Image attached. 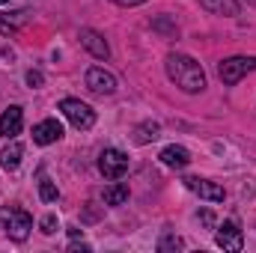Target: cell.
Wrapping results in <instances>:
<instances>
[{"instance_id":"obj_11","label":"cell","mask_w":256,"mask_h":253,"mask_svg":"<svg viewBox=\"0 0 256 253\" xmlns=\"http://www.w3.org/2000/svg\"><path fill=\"white\" fill-rule=\"evenodd\" d=\"M21 126H24V110H21L18 104L6 108V110L0 114V137H15V134H21Z\"/></svg>"},{"instance_id":"obj_22","label":"cell","mask_w":256,"mask_h":253,"mask_svg":"<svg viewBox=\"0 0 256 253\" xmlns=\"http://www.w3.org/2000/svg\"><path fill=\"white\" fill-rule=\"evenodd\" d=\"M110 3H116V6H140L146 0H110Z\"/></svg>"},{"instance_id":"obj_9","label":"cell","mask_w":256,"mask_h":253,"mask_svg":"<svg viewBox=\"0 0 256 253\" xmlns=\"http://www.w3.org/2000/svg\"><path fill=\"white\" fill-rule=\"evenodd\" d=\"M80 45H84L96 60H108V57H110V48H108L104 36H102V33H96V30H90V27H84V30H80Z\"/></svg>"},{"instance_id":"obj_5","label":"cell","mask_w":256,"mask_h":253,"mask_svg":"<svg viewBox=\"0 0 256 253\" xmlns=\"http://www.w3.org/2000/svg\"><path fill=\"white\" fill-rule=\"evenodd\" d=\"M254 68H256V57H230V60H224V63L218 66V74H220L224 84L232 86V84H238Z\"/></svg>"},{"instance_id":"obj_17","label":"cell","mask_w":256,"mask_h":253,"mask_svg":"<svg viewBox=\"0 0 256 253\" xmlns=\"http://www.w3.org/2000/svg\"><path fill=\"white\" fill-rule=\"evenodd\" d=\"M185 248V242L179 238V236H173V232H167V236H161V242H158V250L161 253H176Z\"/></svg>"},{"instance_id":"obj_23","label":"cell","mask_w":256,"mask_h":253,"mask_svg":"<svg viewBox=\"0 0 256 253\" xmlns=\"http://www.w3.org/2000/svg\"><path fill=\"white\" fill-rule=\"evenodd\" d=\"M200 220H202L206 226H212V214H208V212H202V214H200Z\"/></svg>"},{"instance_id":"obj_6","label":"cell","mask_w":256,"mask_h":253,"mask_svg":"<svg viewBox=\"0 0 256 253\" xmlns=\"http://www.w3.org/2000/svg\"><path fill=\"white\" fill-rule=\"evenodd\" d=\"M214 242H218V248H224V250H230V253H238L244 248V236H242V230H238L236 220H224L218 226V232H214Z\"/></svg>"},{"instance_id":"obj_13","label":"cell","mask_w":256,"mask_h":253,"mask_svg":"<svg viewBox=\"0 0 256 253\" xmlns=\"http://www.w3.org/2000/svg\"><path fill=\"white\" fill-rule=\"evenodd\" d=\"M21 155H24V146L12 140L6 149H0V167H3V170H18V164H21Z\"/></svg>"},{"instance_id":"obj_14","label":"cell","mask_w":256,"mask_h":253,"mask_svg":"<svg viewBox=\"0 0 256 253\" xmlns=\"http://www.w3.org/2000/svg\"><path fill=\"white\" fill-rule=\"evenodd\" d=\"M200 6L206 12H214V15H238L242 12L238 0H200Z\"/></svg>"},{"instance_id":"obj_3","label":"cell","mask_w":256,"mask_h":253,"mask_svg":"<svg viewBox=\"0 0 256 253\" xmlns=\"http://www.w3.org/2000/svg\"><path fill=\"white\" fill-rule=\"evenodd\" d=\"M60 110H63V116L78 128V131H86V128L96 126V110H92L90 104H84L80 98H63V102H60Z\"/></svg>"},{"instance_id":"obj_15","label":"cell","mask_w":256,"mask_h":253,"mask_svg":"<svg viewBox=\"0 0 256 253\" xmlns=\"http://www.w3.org/2000/svg\"><path fill=\"white\" fill-rule=\"evenodd\" d=\"M128 200V185L126 182H116V185H110V188L102 190V202L104 206H122Z\"/></svg>"},{"instance_id":"obj_1","label":"cell","mask_w":256,"mask_h":253,"mask_svg":"<svg viewBox=\"0 0 256 253\" xmlns=\"http://www.w3.org/2000/svg\"><path fill=\"white\" fill-rule=\"evenodd\" d=\"M164 68H167V78L179 90H185V92H202L206 90V72L188 54H170Z\"/></svg>"},{"instance_id":"obj_21","label":"cell","mask_w":256,"mask_h":253,"mask_svg":"<svg viewBox=\"0 0 256 253\" xmlns=\"http://www.w3.org/2000/svg\"><path fill=\"white\" fill-rule=\"evenodd\" d=\"M27 84L30 86H42V72H27Z\"/></svg>"},{"instance_id":"obj_2","label":"cell","mask_w":256,"mask_h":253,"mask_svg":"<svg viewBox=\"0 0 256 253\" xmlns=\"http://www.w3.org/2000/svg\"><path fill=\"white\" fill-rule=\"evenodd\" d=\"M0 226L12 242H24L33 230V218L18 206H3L0 208Z\"/></svg>"},{"instance_id":"obj_20","label":"cell","mask_w":256,"mask_h":253,"mask_svg":"<svg viewBox=\"0 0 256 253\" xmlns=\"http://www.w3.org/2000/svg\"><path fill=\"white\" fill-rule=\"evenodd\" d=\"M152 27H155V30H161V33H167V36H176V24H170L167 18H158Z\"/></svg>"},{"instance_id":"obj_24","label":"cell","mask_w":256,"mask_h":253,"mask_svg":"<svg viewBox=\"0 0 256 253\" xmlns=\"http://www.w3.org/2000/svg\"><path fill=\"white\" fill-rule=\"evenodd\" d=\"M0 3H15V0H0Z\"/></svg>"},{"instance_id":"obj_8","label":"cell","mask_w":256,"mask_h":253,"mask_svg":"<svg viewBox=\"0 0 256 253\" xmlns=\"http://www.w3.org/2000/svg\"><path fill=\"white\" fill-rule=\"evenodd\" d=\"M86 90L96 92V96H114V92H116V78H114L110 72L92 66V68L86 72Z\"/></svg>"},{"instance_id":"obj_12","label":"cell","mask_w":256,"mask_h":253,"mask_svg":"<svg viewBox=\"0 0 256 253\" xmlns=\"http://www.w3.org/2000/svg\"><path fill=\"white\" fill-rule=\"evenodd\" d=\"M158 158H161L167 167H173V170H182V167L191 164V152H188L185 146H176V143H173V146H164Z\"/></svg>"},{"instance_id":"obj_16","label":"cell","mask_w":256,"mask_h":253,"mask_svg":"<svg viewBox=\"0 0 256 253\" xmlns=\"http://www.w3.org/2000/svg\"><path fill=\"white\" fill-rule=\"evenodd\" d=\"M158 137V122H143V126H137L134 131V140L137 143H152Z\"/></svg>"},{"instance_id":"obj_7","label":"cell","mask_w":256,"mask_h":253,"mask_svg":"<svg viewBox=\"0 0 256 253\" xmlns=\"http://www.w3.org/2000/svg\"><path fill=\"white\" fill-rule=\"evenodd\" d=\"M185 188L194 190L200 200H208V202H224V196H226V190L220 188L218 182L200 179V176H188V179H185Z\"/></svg>"},{"instance_id":"obj_10","label":"cell","mask_w":256,"mask_h":253,"mask_svg":"<svg viewBox=\"0 0 256 253\" xmlns=\"http://www.w3.org/2000/svg\"><path fill=\"white\" fill-rule=\"evenodd\" d=\"M63 137V126L57 120H42L39 126H33V143L39 146H51Z\"/></svg>"},{"instance_id":"obj_19","label":"cell","mask_w":256,"mask_h":253,"mask_svg":"<svg viewBox=\"0 0 256 253\" xmlns=\"http://www.w3.org/2000/svg\"><path fill=\"white\" fill-rule=\"evenodd\" d=\"M39 226H42V232H45V236H54V232H57V218H54V214H45Z\"/></svg>"},{"instance_id":"obj_18","label":"cell","mask_w":256,"mask_h":253,"mask_svg":"<svg viewBox=\"0 0 256 253\" xmlns=\"http://www.w3.org/2000/svg\"><path fill=\"white\" fill-rule=\"evenodd\" d=\"M39 196H42L45 202H54V200L60 196V190H57V185H54L51 179H45V176H42V179H39Z\"/></svg>"},{"instance_id":"obj_4","label":"cell","mask_w":256,"mask_h":253,"mask_svg":"<svg viewBox=\"0 0 256 253\" xmlns=\"http://www.w3.org/2000/svg\"><path fill=\"white\" fill-rule=\"evenodd\" d=\"M98 170H102V176H104V179H110V182L122 179V176L128 173V155L122 152V149L108 146V149L98 155Z\"/></svg>"}]
</instances>
